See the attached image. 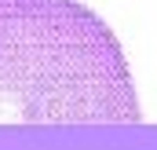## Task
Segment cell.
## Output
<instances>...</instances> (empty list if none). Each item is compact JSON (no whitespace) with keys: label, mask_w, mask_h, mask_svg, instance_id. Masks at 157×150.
Listing matches in <instances>:
<instances>
[{"label":"cell","mask_w":157,"mask_h":150,"mask_svg":"<svg viewBox=\"0 0 157 150\" xmlns=\"http://www.w3.org/2000/svg\"><path fill=\"white\" fill-rule=\"evenodd\" d=\"M0 121H139V99L110 26L77 0H0Z\"/></svg>","instance_id":"obj_1"}]
</instances>
